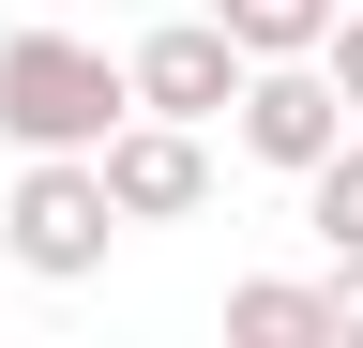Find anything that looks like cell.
Masks as SVG:
<instances>
[{
	"label": "cell",
	"instance_id": "obj_10",
	"mask_svg": "<svg viewBox=\"0 0 363 348\" xmlns=\"http://www.w3.org/2000/svg\"><path fill=\"white\" fill-rule=\"evenodd\" d=\"M318 303H333V333H363V257H333V288H318Z\"/></svg>",
	"mask_w": 363,
	"mask_h": 348
},
{
	"label": "cell",
	"instance_id": "obj_4",
	"mask_svg": "<svg viewBox=\"0 0 363 348\" xmlns=\"http://www.w3.org/2000/svg\"><path fill=\"white\" fill-rule=\"evenodd\" d=\"M227 137H242L257 167H288V182H303V167L348 137V106H333V76H318V61H242V91H227Z\"/></svg>",
	"mask_w": 363,
	"mask_h": 348
},
{
	"label": "cell",
	"instance_id": "obj_1",
	"mask_svg": "<svg viewBox=\"0 0 363 348\" xmlns=\"http://www.w3.org/2000/svg\"><path fill=\"white\" fill-rule=\"evenodd\" d=\"M121 106L136 91H121V61L91 46V30H61V16L0 30V137H16V152H91Z\"/></svg>",
	"mask_w": 363,
	"mask_h": 348
},
{
	"label": "cell",
	"instance_id": "obj_11",
	"mask_svg": "<svg viewBox=\"0 0 363 348\" xmlns=\"http://www.w3.org/2000/svg\"><path fill=\"white\" fill-rule=\"evenodd\" d=\"M30 16H76V0H30Z\"/></svg>",
	"mask_w": 363,
	"mask_h": 348
},
{
	"label": "cell",
	"instance_id": "obj_6",
	"mask_svg": "<svg viewBox=\"0 0 363 348\" xmlns=\"http://www.w3.org/2000/svg\"><path fill=\"white\" fill-rule=\"evenodd\" d=\"M227 333H242V348H318L333 303H318L303 273H242V288H227Z\"/></svg>",
	"mask_w": 363,
	"mask_h": 348
},
{
	"label": "cell",
	"instance_id": "obj_3",
	"mask_svg": "<svg viewBox=\"0 0 363 348\" xmlns=\"http://www.w3.org/2000/svg\"><path fill=\"white\" fill-rule=\"evenodd\" d=\"M91 182H106L121 228H182V212L212 197V121H152V106H121L106 137H91Z\"/></svg>",
	"mask_w": 363,
	"mask_h": 348
},
{
	"label": "cell",
	"instance_id": "obj_5",
	"mask_svg": "<svg viewBox=\"0 0 363 348\" xmlns=\"http://www.w3.org/2000/svg\"><path fill=\"white\" fill-rule=\"evenodd\" d=\"M121 91L152 106V121H227V91H242V46H227L212 16H167V30H136V46H121Z\"/></svg>",
	"mask_w": 363,
	"mask_h": 348
},
{
	"label": "cell",
	"instance_id": "obj_9",
	"mask_svg": "<svg viewBox=\"0 0 363 348\" xmlns=\"http://www.w3.org/2000/svg\"><path fill=\"white\" fill-rule=\"evenodd\" d=\"M318 76H333V106L363 121V0H333V30H318V46H303Z\"/></svg>",
	"mask_w": 363,
	"mask_h": 348
},
{
	"label": "cell",
	"instance_id": "obj_7",
	"mask_svg": "<svg viewBox=\"0 0 363 348\" xmlns=\"http://www.w3.org/2000/svg\"><path fill=\"white\" fill-rule=\"evenodd\" d=\"M303 228L333 242V257H363V121H348V137L303 167Z\"/></svg>",
	"mask_w": 363,
	"mask_h": 348
},
{
	"label": "cell",
	"instance_id": "obj_8",
	"mask_svg": "<svg viewBox=\"0 0 363 348\" xmlns=\"http://www.w3.org/2000/svg\"><path fill=\"white\" fill-rule=\"evenodd\" d=\"M212 30H227L242 61H303L318 30H333V0H212Z\"/></svg>",
	"mask_w": 363,
	"mask_h": 348
},
{
	"label": "cell",
	"instance_id": "obj_2",
	"mask_svg": "<svg viewBox=\"0 0 363 348\" xmlns=\"http://www.w3.org/2000/svg\"><path fill=\"white\" fill-rule=\"evenodd\" d=\"M0 242H16V273H30V288L106 273L121 212H106V182H91V152H30V167H16V197H0Z\"/></svg>",
	"mask_w": 363,
	"mask_h": 348
}]
</instances>
